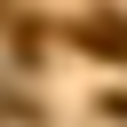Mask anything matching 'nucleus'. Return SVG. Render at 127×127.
I'll return each instance as SVG.
<instances>
[{"label": "nucleus", "mask_w": 127, "mask_h": 127, "mask_svg": "<svg viewBox=\"0 0 127 127\" xmlns=\"http://www.w3.org/2000/svg\"><path fill=\"white\" fill-rule=\"evenodd\" d=\"M79 40H87V48H103V56H127V24H119V16H87V24H79Z\"/></svg>", "instance_id": "obj_1"}]
</instances>
